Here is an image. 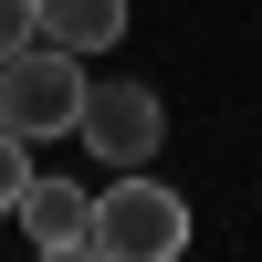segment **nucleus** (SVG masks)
<instances>
[{
  "label": "nucleus",
  "mask_w": 262,
  "mask_h": 262,
  "mask_svg": "<svg viewBox=\"0 0 262 262\" xmlns=\"http://www.w3.org/2000/svg\"><path fill=\"white\" fill-rule=\"evenodd\" d=\"M189 252V200L158 189L147 168H116V189H95V262H179Z\"/></svg>",
  "instance_id": "f257e3e1"
},
{
  "label": "nucleus",
  "mask_w": 262,
  "mask_h": 262,
  "mask_svg": "<svg viewBox=\"0 0 262 262\" xmlns=\"http://www.w3.org/2000/svg\"><path fill=\"white\" fill-rule=\"evenodd\" d=\"M74 116H84V53H63V42L32 32L0 63V126L32 147V137H74Z\"/></svg>",
  "instance_id": "f03ea898"
},
{
  "label": "nucleus",
  "mask_w": 262,
  "mask_h": 262,
  "mask_svg": "<svg viewBox=\"0 0 262 262\" xmlns=\"http://www.w3.org/2000/svg\"><path fill=\"white\" fill-rule=\"evenodd\" d=\"M74 137L95 147L105 168H147V158H158V137H168V105H158V84H84Z\"/></svg>",
  "instance_id": "7ed1b4c3"
},
{
  "label": "nucleus",
  "mask_w": 262,
  "mask_h": 262,
  "mask_svg": "<svg viewBox=\"0 0 262 262\" xmlns=\"http://www.w3.org/2000/svg\"><path fill=\"white\" fill-rule=\"evenodd\" d=\"M21 242H32L42 262H84V252H95V189L32 179V189H21Z\"/></svg>",
  "instance_id": "20e7f679"
},
{
  "label": "nucleus",
  "mask_w": 262,
  "mask_h": 262,
  "mask_svg": "<svg viewBox=\"0 0 262 262\" xmlns=\"http://www.w3.org/2000/svg\"><path fill=\"white\" fill-rule=\"evenodd\" d=\"M32 32L95 63V53H116V42H126V0H32Z\"/></svg>",
  "instance_id": "39448f33"
},
{
  "label": "nucleus",
  "mask_w": 262,
  "mask_h": 262,
  "mask_svg": "<svg viewBox=\"0 0 262 262\" xmlns=\"http://www.w3.org/2000/svg\"><path fill=\"white\" fill-rule=\"evenodd\" d=\"M21 189H32V158H21V137L0 126V210H21Z\"/></svg>",
  "instance_id": "423d86ee"
},
{
  "label": "nucleus",
  "mask_w": 262,
  "mask_h": 262,
  "mask_svg": "<svg viewBox=\"0 0 262 262\" xmlns=\"http://www.w3.org/2000/svg\"><path fill=\"white\" fill-rule=\"evenodd\" d=\"M21 42H32V0H0V63H11Z\"/></svg>",
  "instance_id": "0eeeda50"
}]
</instances>
